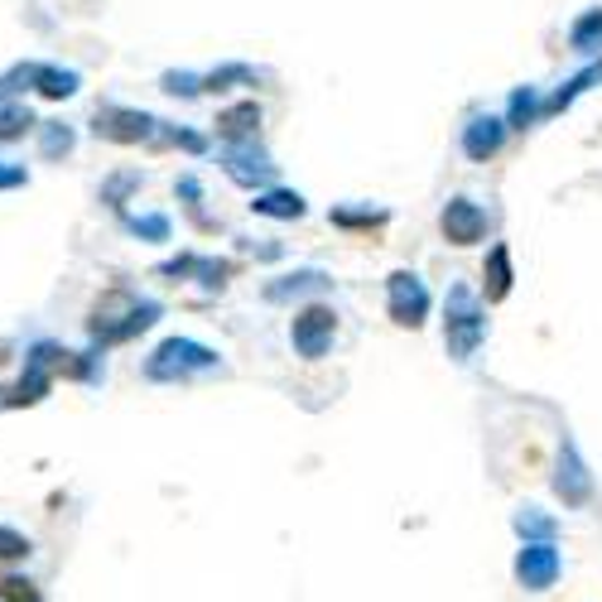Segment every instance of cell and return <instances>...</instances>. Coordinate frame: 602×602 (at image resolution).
<instances>
[{"label": "cell", "mask_w": 602, "mask_h": 602, "mask_svg": "<svg viewBox=\"0 0 602 602\" xmlns=\"http://www.w3.org/2000/svg\"><path fill=\"white\" fill-rule=\"evenodd\" d=\"M150 126L154 121L145 116V111H126V106H102L97 111V121H92V130L102 140H116V145H136L150 136Z\"/></svg>", "instance_id": "6da1fadb"}, {"label": "cell", "mask_w": 602, "mask_h": 602, "mask_svg": "<svg viewBox=\"0 0 602 602\" xmlns=\"http://www.w3.org/2000/svg\"><path fill=\"white\" fill-rule=\"evenodd\" d=\"M35 87L43 97H53V102H59V97H73L77 92V73H68V68H39L35 63Z\"/></svg>", "instance_id": "5b68a950"}, {"label": "cell", "mask_w": 602, "mask_h": 602, "mask_svg": "<svg viewBox=\"0 0 602 602\" xmlns=\"http://www.w3.org/2000/svg\"><path fill=\"white\" fill-rule=\"evenodd\" d=\"M43 396H49V372H35V366H25V376H20L15 390L5 396V405H39Z\"/></svg>", "instance_id": "277c9868"}, {"label": "cell", "mask_w": 602, "mask_h": 602, "mask_svg": "<svg viewBox=\"0 0 602 602\" xmlns=\"http://www.w3.org/2000/svg\"><path fill=\"white\" fill-rule=\"evenodd\" d=\"M227 136H241V130H251V126H261V111L255 106H237V111H227V116L217 121Z\"/></svg>", "instance_id": "30bf717a"}, {"label": "cell", "mask_w": 602, "mask_h": 602, "mask_svg": "<svg viewBox=\"0 0 602 602\" xmlns=\"http://www.w3.org/2000/svg\"><path fill=\"white\" fill-rule=\"evenodd\" d=\"M188 362L213 366V352H203L198 342H164V348L150 356V366H145V372H150L154 381H164V376H174V372L184 376V372H188Z\"/></svg>", "instance_id": "7a4b0ae2"}, {"label": "cell", "mask_w": 602, "mask_h": 602, "mask_svg": "<svg viewBox=\"0 0 602 602\" xmlns=\"http://www.w3.org/2000/svg\"><path fill=\"white\" fill-rule=\"evenodd\" d=\"M0 396H5V390H0ZM0 405H5V400H0Z\"/></svg>", "instance_id": "7c38bea8"}, {"label": "cell", "mask_w": 602, "mask_h": 602, "mask_svg": "<svg viewBox=\"0 0 602 602\" xmlns=\"http://www.w3.org/2000/svg\"><path fill=\"white\" fill-rule=\"evenodd\" d=\"M15 184H25V170H15V164L0 160V188H15Z\"/></svg>", "instance_id": "8fae6325"}, {"label": "cell", "mask_w": 602, "mask_h": 602, "mask_svg": "<svg viewBox=\"0 0 602 602\" xmlns=\"http://www.w3.org/2000/svg\"><path fill=\"white\" fill-rule=\"evenodd\" d=\"M443 231H449L453 247H473V241L482 237V217H477L467 203H449V213H443Z\"/></svg>", "instance_id": "3957f363"}, {"label": "cell", "mask_w": 602, "mask_h": 602, "mask_svg": "<svg viewBox=\"0 0 602 602\" xmlns=\"http://www.w3.org/2000/svg\"><path fill=\"white\" fill-rule=\"evenodd\" d=\"M73 150V130L68 126H59V121H43V154H68Z\"/></svg>", "instance_id": "9c48e42d"}, {"label": "cell", "mask_w": 602, "mask_h": 602, "mask_svg": "<svg viewBox=\"0 0 602 602\" xmlns=\"http://www.w3.org/2000/svg\"><path fill=\"white\" fill-rule=\"evenodd\" d=\"M0 602H43V598H39V588L29 584V578L0 574Z\"/></svg>", "instance_id": "ba28073f"}, {"label": "cell", "mask_w": 602, "mask_h": 602, "mask_svg": "<svg viewBox=\"0 0 602 602\" xmlns=\"http://www.w3.org/2000/svg\"><path fill=\"white\" fill-rule=\"evenodd\" d=\"M29 126H35V116H29V106H5V111H0V140H15V136H25Z\"/></svg>", "instance_id": "52a82bcc"}, {"label": "cell", "mask_w": 602, "mask_h": 602, "mask_svg": "<svg viewBox=\"0 0 602 602\" xmlns=\"http://www.w3.org/2000/svg\"><path fill=\"white\" fill-rule=\"evenodd\" d=\"M29 535H20V530H10V526H0V564H20V560H29Z\"/></svg>", "instance_id": "8992f818"}]
</instances>
